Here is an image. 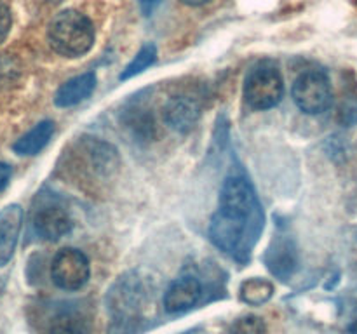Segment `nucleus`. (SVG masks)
<instances>
[{"label":"nucleus","mask_w":357,"mask_h":334,"mask_svg":"<svg viewBox=\"0 0 357 334\" xmlns=\"http://www.w3.org/2000/svg\"><path fill=\"white\" fill-rule=\"evenodd\" d=\"M45 2H47V3H59V2H63V0H45Z\"/></svg>","instance_id":"nucleus-25"},{"label":"nucleus","mask_w":357,"mask_h":334,"mask_svg":"<svg viewBox=\"0 0 357 334\" xmlns=\"http://www.w3.org/2000/svg\"><path fill=\"white\" fill-rule=\"evenodd\" d=\"M91 264L86 254L73 247L58 250L51 263V278L63 291H79L87 284Z\"/></svg>","instance_id":"nucleus-7"},{"label":"nucleus","mask_w":357,"mask_h":334,"mask_svg":"<svg viewBox=\"0 0 357 334\" xmlns=\"http://www.w3.org/2000/svg\"><path fill=\"white\" fill-rule=\"evenodd\" d=\"M201 118V106L190 96H173L164 104V122L176 132H188Z\"/></svg>","instance_id":"nucleus-10"},{"label":"nucleus","mask_w":357,"mask_h":334,"mask_svg":"<svg viewBox=\"0 0 357 334\" xmlns=\"http://www.w3.org/2000/svg\"><path fill=\"white\" fill-rule=\"evenodd\" d=\"M291 96L296 106L307 115H321L333 104V87L331 80L323 70L303 72L293 82Z\"/></svg>","instance_id":"nucleus-5"},{"label":"nucleus","mask_w":357,"mask_h":334,"mask_svg":"<svg viewBox=\"0 0 357 334\" xmlns=\"http://www.w3.org/2000/svg\"><path fill=\"white\" fill-rule=\"evenodd\" d=\"M31 226L40 239L54 242V240L63 239L72 232L73 221L68 211L61 204L40 198L38 205L33 209V214H31Z\"/></svg>","instance_id":"nucleus-8"},{"label":"nucleus","mask_w":357,"mask_h":334,"mask_svg":"<svg viewBox=\"0 0 357 334\" xmlns=\"http://www.w3.org/2000/svg\"><path fill=\"white\" fill-rule=\"evenodd\" d=\"M349 334H357V306L354 313H352L351 322H349Z\"/></svg>","instance_id":"nucleus-23"},{"label":"nucleus","mask_w":357,"mask_h":334,"mask_svg":"<svg viewBox=\"0 0 357 334\" xmlns=\"http://www.w3.org/2000/svg\"><path fill=\"white\" fill-rule=\"evenodd\" d=\"M152 303V292L145 278L126 273L108 292V306L117 319H135Z\"/></svg>","instance_id":"nucleus-6"},{"label":"nucleus","mask_w":357,"mask_h":334,"mask_svg":"<svg viewBox=\"0 0 357 334\" xmlns=\"http://www.w3.org/2000/svg\"><path fill=\"white\" fill-rule=\"evenodd\" d=\"M157 59V47L153 44H145L142 49H139L138 52H136L135 58L131 59V63H129L128 66H126L124 70H122L121 77L119 79L121 80H129L132 79V77L139 75V73L145 72L149 66H152L153 63H155Z\"/></svg>","instance_id":"nucleus-18"},{"label":"nucleus","mask_w":357,"mask_h":334,"mask_svg":"<svg viewBox=\"0 0 357 334\" xmlns=\"http://www.w3.org/2000/svg\"><path fill=\"white\" fill-rule=\"evenodd\" d=\"M94 26L86 14L66 9L56 14L47 26V40L52 51L65 58H80L94 44Z\"/></svg>","instance_id":"nucleus-3"},{"label":"nucleus","mask_w":357,"mask_h":334,"mask_svg":"<svg viewBox=\"0 0 357 334\" xmlns=\"http://www.w3.org/2000/svg\"><path fill=\"white\" fill-rule=\"evenodd\" d=\"M160 2H162V0H138L139 10H142L143 16L149 17L155 13V9L160 6Z\"/></svg>","instance_id":"nucleus-21"},{"label":"nucleus","mask_w":357,"mask_h":334,"mask_svg":"<svg viewBox=\"0 0 357 334\" xmlns=\"http://www.w3.org/2000/svg\"><path fill=\"white\" fill-rule=\"evenodd\" d=\"M70 173L84 183H107L121 167L115 146L98 138H80L68 155Z\"/></svg>","instance_id":"nucleus-2"},{"label":"nucleus","mask_w":357,"mask_h":334,"mask_svg":"<svg viewBox=\"0 0 357 334\" xmlns=\"http://www.w3.org/2000/svg\"><path fill=\"white\" fill-rule=\"evenodd\" d=\"M10 176H13V169H10L9 164L0 162V191H3L9 184Z\"/></svg>","instance_id":"nucleus-22"},{"label":"nucleus","mask_w":357,"mask_h":334,"mask_svg":"<svg viewBox=\"0 0 357 334\" xmlns=\"http://www.w3.org/2000/svg\"><path fill=\"white\" fill-rule=\"evenodd\" d=\"M23 226V209L20 204H9L0 209V267H6L14 256Z\"/></svg>","instance_id":"nucleus-12"},{"label":"nucleus","mask_w":357,"mask_h":334,"mask_svg":"<svg viewBox=\"0 0 357 334\" xmlns=\"http://www.w3.org/2000/svg\"><path fill=\"white\" fill-rule=\"evenodd\" d=\"M202 294V285L197 277L185 275L174 280L164 292V310L167 313H181L197 305Z\"/></svg>","instance_id":"nucleus-11"},{"label":"nucleus","mask_w":357,"mask_h":334,"mask_svg":"<svg viewBox=\"0 0 357 334\" xmlns=\"http://www.w3.org/2000/svg\"><path fill=\"white\" fill-rule=\"evenodd\" d=\"M244 100L255 110H271L284 96V80L278 66L264 61L255 65L244 79Z\"/></svg>","instance_id":"nucleus-4"},{"label":"nucleus","mask_w":357,"mask_h":334,"mask_svg":"<svg viewBox=\"0 0 357 334\" xmlns=\"http://www.w3.org/2000/svg\"><path fill=\"white\" fill-rule=\"evenodd\" d=\"M265 264L281 280H288L295 273L298 267V253L291 237L286 233H278L272 239L265 253Z\"/></svg>","instance_id":"nucleus-9"},{"label":"nucleus","mask_w":357,"mask_h":334,"mask_svg":"<svg viewBox=\"0 0 357 334\" xmlns=\"http://www.w3.org/2000/svg\"><path fill=\"white\" fill-rule=\"evenodd\" d=\"M52 134H54V122L51 120H42L35 125L33 129L21 136L16 143L13 145L14 153L23 157H31L40 153L42 150L47 146L51 141Z\"/></svg>","instance_id":"nucleus-15"},{"label":"nucleus","mask_w":357,"mask_h":334,"mask_svg":"<svg viewBox=\"0 0 357 334\" xmlns=\"http://www.w3.org/2000/svg\"><path fill=\"white\" fill-rule=\"evenodd\" d=\"M225 334H267V326L258 315H243L234 320Z\"/></svg>","instance_id":"nucleus-19"},{"label":"nucleus","mask_w":357,"mask_h":334,"mask_svg":"<svg viewBox=\"0 0 357 334\" xmlns=\"http://www.w3.org/2000/svg\"><path fill=\"white\" fill-rule=\"evenodd\" d=\"M49 334H89L91 315L79 305H63L47 319Z\"/></svg>","instance_id":"nucleus-13"},{"label":"nucleus","mask_w":357,"mask_h":334,"mask_svg":"<svg viewBox=\"0 0 357 334\" xmlns=\"http://www.w3.org/2000/svg\"><path fill=\"white\" fill-rule=\"evenodd\" d=\"M124 120L126 127L129 129V132L132 134V138H136L138 141H150L153 138V132H155V124H153L152 113H150L149 108H145L143 104L135 103L124 110Z\"/></svg>","instance_id":"nucleus-16"},{"label":"nucleus","mask_w":357,"mask_h":334,"mask_svg":"<svg viewBox=\"0 0 357 334\" xmlns=\"http://www.w3.org/2000/svg\"><path fill=\"white\" fill-rule=\"evenodd\" d=\"M96 89V75L94 72L80 73L73 79L66 80L54 94V104L59 108H70L82 103Z\"/></svg>","instance_id":"nucleus-14"},{"label":"nucleus","mask_w":357,"mask_h":334,"mask_svg":"<svg viewBox=\"0 0 357 334\" xmlns=\"http://www.w3.org/2000/svg\"><path fill=\"white\" fill-rule=\"evenodd\" d=\"M239 296L246 305L260 306L274 296V284L267 278L253 277L241 284Z\"/></svg>","instance_id":"nucleus-17"},{"label":"nucleus","mask_w":357,"mask_h":334,"mask_svg":"<svg viewBox=\"0 0 357 334\" xmlns=\"http://www.w3.org/2000/svg\"><path fill=\"white\" fill-rule=\"evenodd\" d=\"M264 230V211L250 181L229 176L220 190V205L209 225V240L236 260L250 257Z\"/></svg>","instance_id":"nucleus-1"},{"label":"nucleus","mask_w":357,"mask_h":334,"mask_svg":"<svg viewBox=\"0 0 357 334\" xmlns=\"http://www.w3.org/2000/svg\"><path fill=\"white\" fill-rule=\"evenodd\" d=\"M10 24H13V16H10V10L6 3L0 2V44L7 38L10 31Z\"/></svg>","instance_id":"nucleus-20"},{"label":"nucleus","mask_w":357,"mask_h":334,"mask_svg":"<svg viewBox=\"0 0 357 334\" xmlns=\"http://www.w3.org/2000/svg\"><path fill=\"white\" fill-rule=\"evenodd\" d=\"M185 6H190V7H199V6H204V3L211 2V0H181Z\"/></svg>","instance_id":"nucleus-24"}]
</instances>
